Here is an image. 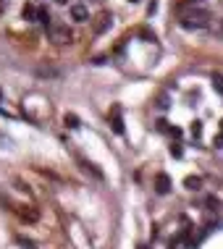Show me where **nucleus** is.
Returning a JSON list of instances; mask_svg holds the SVG:
<instances>
[{
  "mask_svg": "<svg viewBox=\"0 0 223 249\" xmlns=\"http://www.w3.org/2000/svg\"><path fill=\"white\" fill-rule=\"evenodd\" d=\"M108 27H111V14L97 16V21H95V34H103V31H108Z\"/></svg>",
  "mask_w": 223,
  "mask_h": 249,
  "instance_id": "20e7f679",
  "label": "nucleus"
},
{
  "mask_svg": "<svg viewBox=\"0 0 223 249\" xmlns=\"http://www.w3.org/2000/svg\"><path fill=\"white\" fill-rule=\"evenodd\" d=\"M192 134H194V137H200V134H202V124H200V121H194V126H192Z\"/></svg>",
  "mask_w": 223,
  "mask_h": 249,
  "instance_id": "f8f14e48",
  "label": "nucleus"
},
{
  "mask_svg": "<svg viewBox=\"0 0 223 249\" xmlns=\"http://www.w3.org/2000/svg\"><path fill=\"white\" fill-rule=\"evenodd\" d=\"M215 147H223V134H221L218 139H215Z\"/></svg>",
  "mask_w": 223,
  "mask_h": 249,
  "instance_id": "dca6fc26",
  "label": "nucleus"
},
{
  "mask_svg": "<svg viewBox=\"0 0 223 249\" xmlns=\"http://www.w3.org/2000/svg\"><path fill=\"white\" fill-rule=\"evenodd\" d=\"M210 81H213V89H215V92L223 94V76H221V74H213V79H210Z\"/></svg>",
  "mask_w": 223,
  "mask_h": 249,
  "instance_id": "1a4fd4ad",
  "label": "nucleus"
},
{
  "mask_svg": "<svg viewBox=\"0 0 223 249\" xmlns=\"http://www.w3.org/2000/svg\"><path fill=\"white\" fill-rule=\"evenodd\" d=\"M207 21H210V14L207 11H200V8H194V11H189V14L181 16L184 29H202V27H207Z\"/></svg>",
  "mask_w": 223,
  "mask_h": 249,
  "instance_id": "f257e3e1",
  "label": "nucleus"
},
{
  "mask_svg": "<svg viewBox=\"0 0 223 249\" xmlns=\"http://www.w3.org/2000/svg\"><path fill=\"white\" fill-rule=\"evenodd\" d=\"M221 34H223V18H221Z\"/></svg>",
  "mask_w": 223,
  "mask_h": 249,
  "instance_id": "a211bd4d",
  "label": "nucleus"
},
{
  "mask_svg": "<svg viewBox=\"0 0 223 249\" xmlns=\"http://www.w3.org/2000/svg\"><path fill=\"white\" fill-rule=\"evenodd\" d=\"M48 37L55 45H66V42H71V29L63 27V24H53V27L48 29Z\"/></svg>",
  "mask_w": 223,
  "mask_h": 249,
  "instance_id": "f03ea898",
  "label": "nucleus"
},
{
  "mask_svg": "<svg viewBox=\"0 0 223 249\" xmlns=\"http://www.w3.org/2000/svg\"><path fill=\"white\" fill-rule=\"evenodd\" d=\"M187 3H197V0H187Z\"/></svg>",
  "mask_w": 223,
  "mask_h": 249,
  "instance_id": "6ab92c4d",
  "label": "nucleus"
},
{
  "mask_svg": "<svg viewBox=\"0 0 223 249\" xmlns=\"http://www.w3.org/2000/svg\"><path fill=\"white\" fill-rule=\"evenodd\" d=\"M66 124H68V126H79V121H76L74 116H66Z\"/></svg>",
  "mask_w": 223,
  "mask_h": 249,
  "instance_id": "2eb2a0df",
  "label": "nucleus"
},
{
  "mask_svg": "<svg viewBox=\"0 0 223 249\" xmlns=\"http://www.w3.org/2000/svg\"><path fill=\"white\" fill-rule=\"evenodd\" d=\"M168 105H171L168 103V94H160V97H158V108H163V110H165Z\"/></svg>",
  "mask_w": 223,
  "mask_h": 249,
  "instance_id": "9b49d317",
  "label": "nucleus"
},
{
  "mask_svg": "<svg viewBox=\"0 0 223 249\" xmlns=\"http://www.w3.org/2000/svg\"><path fill=\"white\" fill-rule=\"evenodd\" d=\"M71 18H74V21H87V18H89V11L84 8V5L76 3V5H71Z\"/></svg>",
  "mask_w": 223,
  "mask_h": 249,
  "instance_id": "39448f33",
  "label": "nucleus"
},
{
  "mask_svg": "<svg viewBox=\"0 0 223 249\" xmlns=\"http://www.w3.org/2000/svg\"><path fill=\"white\" fill-rule=\"evenodd\" d=\"M55 3H58V5H66V3H68V0H55Z\"/></svg>",
  "mask_w": 223,
  "mask_h": 249,
  "instance_id": "f3484780",
  "label": "nucleus"
},
{
  "mask_svg": "<svg viewBox=\"0 0 223 249\" xmlns=\"http://www.w3.org/2000/svg\"><path fill=\"white\" fill-rule=\"evenodd\" d=\"M184 184H187L189 191H200V189H202V178H200V176H189Z\"/></svg>",
  "mask_w": 223,
  "mask_h": 249,
  "instance_id": "0eeeda50",
  "label": "nucleus"
},
{
  "mask_svg": "<svg viewBox=\"0 0 223 249\" xmlns=\"http://www.w3.org/2000/svg\"><path fill=\"white\" fill-rule=\"evenodd\" d=\"M24 18H27V21H37V8L34 5H27V8H24Z\"/></svg>",
  "mask_w": 223,
  "mask_h": 249,
  "instance_id": "9d476101",
  "label": "nucleus"
},
{
  "mask_svg": "<svg viewBox=\"0 0 223 249\" xmlns=\"http://www.w3.org/2000/svg\"><path fill=\"white\" fill-rule=\"evenodd\" d=\"M113 131L124 134V121H121V110H118V108H113Z\"/></svg>",
  "mask_w": 223,
  "mask_h": 249,
  "instance_id": "423d86ee",
  "label": "nucleus"
},
{
  "mask_svg": "<svg viewBox=\"0 0 223 249\" xmlns=\"http://www.w3.org/2000/svg\"><path fill=\"white\" fill-rule=\"evenodd\" d=\"M37 21H40V24H45V27H53V21H50V14H48V11H45V8H37Z\"/></svg>",
  "mask_w": 223,
  "mask_h": 249,
  "instance_id": "6e6552de",
  "label": "nucleus"
},
{
  "mask_svg": "<svg viewBox=\"0 0 223 249\" xmlns=\"http://www.w3.org/2000/svg\"><path fill=\"white\" fill-rule=\"evenodd\" d=\"M171 155L181 157V147H178V144H171Z\"/></svg>",
  "mask_w": 223,
  "mask_h": 249,
  "instance_id": "ddd939ff",
  "label": "nucleus"
},
{
  "mask_svg": "<svg viewBox=\"0 0 223 249\" xmlns=\"http://www.w3.org/2000/svg\"><path fill=\"white\" fill-rule=\"evenodd\" d=\"M207 207L215 210V207H218V200H215V197H210V200H207Z\"/></svg>",
  "mask_w": 223,
  "mask_h": 249,
  "instance_id": "4468645a",
  "label": "nucleus"
},
{
  "mask_svg": "<svg viewBox=\"0 0 223 249\" xmlns=\"http://www.w3.org/2000/svg\"><path fill=\"white\" fill-rule=\"evenodd\" d=\"M155 191H158V194H168V191H171V178L165 176V173H158V178H155Z\"/></svg>",
  "mask_w": 223,
  "mask_h": 249,
  "instance_id": "7ed1b4c3",
  "label": "nucleus"
}]
</instances>
